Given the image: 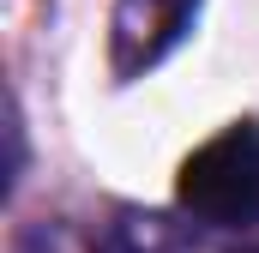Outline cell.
Segmentation results:
<instances>
[{
	"mask_svg": "<svg viewBox=\"0 0 259 253\" xmlns=\"http://www.w3.org/2000/svg\"><path fill=\"white\" fill-rule=\"evenodd\" d=\"M97 253H181V235H175L163 217H151V211H121V217L103 229Z\"/></svg>",
	"mask_w": 259,
	"mask_h": 253,
	"instance_id": "obj_3",
	"label": "cell"
},
{
	"mask_svg": "<svg viewBox=\"0 0 259 253\" xmlns=\"http://www.w3.org/2000/svg\"><path fill=\"white\" fill-rule=\"evenodd\" d=\"M205 0H115L109 18V66L115 78H145L151 66H163L193 30Z\"/></svg>",
	"mask_w": 259,
	"mask_h": 253,
	"instance_id": "obj_2",
	"label": "cell"
},
{
	"mask_svg": "<svg viewBox=\"0 0 259 253\" xmlns=\"http://www.w3.org/2000/svg\"><path fill=\"white\" fill-rule=\"evenodd\" d=\"M18 169H24V121L18 103H6V193L18 187Z\"/></svg>",
	"mask_w": 259,
	"mask_h": 253,
	"instance_id": "obj_4",
	"label": "cell"
},
{
	"mask_svg": "<svg viewBox=\"0 0 259 253\" xmlns=\"http://www.w3.org/2000/svg\"><path fill=\"white\" fill-rule=\"evenodd\" d=\"M175 199L193 223L241 229L259 217V126L235 121L217 139H205L175 175Z\"/></svg>",
	"mask_w": 259,
	"mask_h": 253,
	"instance_id": "obj_1",
	"label": "cell"
},
{
	"mask_svg": "<svg viewBox=\"0 0 259 253\" xmlns=\"http://www.w3.org/2000/svg\"><path fill=\"white\" fill-rule=\"evenodd\" d=\"M241 253H259V241H247V247H241Z\"/></svg>",
	"mask_w": 259,
	"mask_h": 253,
	"instance_id": "obj_5",
	"label": "cell"
}]
</instances>
